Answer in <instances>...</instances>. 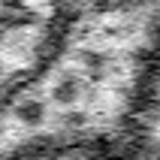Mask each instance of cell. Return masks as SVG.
Here are the masks:
<instances>
[{"label": "cell", "instance_id": "obj_3", "mask_svg": "<svg viewBox=\"0 0 160 160\" xmlns=\"http://www.w3.org/2000/svg\"><path fill=\"white\" fill-rule=\"evenodd\" d=\"M3 160H136L124 139L97 133H58L18 145Z\"/></svg>", "mask_w": 160, "mask_h": 160}, {"label": "cell", "instance_id": "obj_2", "mask_svg": "<svg viewBox=\"0 0 160 160\" xmlns=\"http://www.w3.org/2000/svg\"><path fill=\"white\" fill-rule=\"evenodd\" d=\"M124 142L136 160H160V27L136 70Z\"/></svg>", "mask_w": 160, "mask_h": 160}, {"label": "cell", "instance_id": "obj_1", "mask_svg": "<svg viewBox=\"0 0 160 160\" xmlns=\"http://www.w3.org/2000/svg\"><path fill=\"white\" fill-rule=\"evenodd\" d=\"M76 6L79 0H0V106L48 70Z\"/></svg>", "mask_w": 160, "mask_h": 160}]
</instances>
